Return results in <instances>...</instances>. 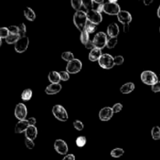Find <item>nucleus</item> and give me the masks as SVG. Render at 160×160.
Masks as SVG:
<instances>
[{
	"label": "nucleus",
	"mask_w": 160,
	"mask_h": 160,
	"mask_svg": "<svg viewBox=\"0 0 160 160\" xmlns=\"http://www.w3.org/2000/svg\"><path fill=\"white\" fill-rule=\"evenodd\" d=\"M88 21V20L87 12L83 10H78L75 12L73 15V23L81 32L85 30Z\"/></svg>",
	"instance_id": "obj_1"
},
{
	"label": "nucleus",
	"mask_w": 160,
	"mask_h": 160,
	"mask_svg": "<svg viewBox=\"0 0 160 160\" xmlns=\"http://www.w3.org/2000/svg\"><path fill=\"white\" fill-rule=\"evenodd\" d=\"M141 79L144 84L151 86H152L153 84L159 81L157 75L156 74V73L151 71V70H145V71L142 72V74H141Z\"/></svg>",
	"instance_id": "obj_2"
},
{
	"label": "nucleus",
	"mask_w": 160,
	"mask_h": 160,
	"mask_svg": "<svg viewBox=\"0 0 160 160\" xmlns=\"http://www.w3.org/2000/svg\"><path fill=\"white\" fill-rule=\"evenodd\" d=\"M98 64L102 68L105 69V70H110L115 66L114 57H112L110 54H108V53L102 54V56L98 60Z\"/></svg>",
	"instance_id": "obj_3"
},
{
	"label": "nucleus",
	"mask_w": 160,
	"mask_h": 160,
	"mask_svg": "<svg viewBox=\"0 0 160 160\" xmlns=\"http://www.w3.org/2000/svg\"><path fill=\"white\" fill-rule=\"evenodd\" d=\"M52 113L54 117L59 121L66 122L68 120V114L65 108L61 105H56L52 108Z\"/></svg>",
	"instance_id": "obj_4"
},
{
	"label": "nucleus",
	"mask_w": 160,
	"mask_h": 160,
	"mask_svg": "<svg viewBox=\"0 0 160 160\" xmlns=\"http://www.w3.org/2000/svg\"><path fill=\"white\" fill-rule=\"evenodd\" d=\"M107 42V35H106V33L102 32V31H100V32L97 33L93 39V42L95 48H98L100 49H102L103 48H105L106 46Z\"/></svg>",
	"instance_id": "obj_5"
},
{
	"label": "nucleus",
	"mask_w": 160,
	"mask_h": 160,
	"mask_svg": "<svg viewBox=\"0 0 160 160\" xmlns=\"http://www.w3.org/2000/svg\"><path fill=\"white\" fill-rule=\"evenodd\" d=\"M66 69H67V71L69 73H72V74L78 73L82 69V62H81L80 59H74L70 61V62H68Z\"/></svg>",
	"instance_id": "obj_6"
},
{
	"label": "nucleus",
	"mask_w": 160,
	"mask_h": 160,
	"mask_svg": "<svg viewBox=\"0 0 160 160\" xmlns=\"http://www.w3.org/2000/svg\"><path fill=\"white\" fill-rule=\"evenodd\" d=\"M28 45H29V38L27 36H24L20 38L18 42L14 45V48L17 52L23 53L28 49Z\"/></svg>",
	"instance_id": "obj_7"
},
{
	"label": "nucleus",
	"mask_w": 160,
	"mask_h": 160,
	"mask_svg": "<svg viewBox=\"0 0 160 160\" xmlns=\"http://www.w3.org/2000/svg\"><path fill=\"white\" fill-rule=\"evenodd\" d=\"M120 11H121L120 6L117 3L107 2L104 4V12H106L108 15L117 16Z\"/></svg>",
	"instance_id": "obj_8"
},
{
	"label": "nucleus",
	"mask_w": 160,
	"mask_h": 160,
	"mask_svg": "<svg viewBox=\"0 0 160 160\" xmlns=\"http://www.w3.org/2000/svg\"><path fill=\"white\" fill-rule=\"evenodd\" d=\"M15 114L16 118L18 119L19 120H26L27 115H28V109H27L26 106L23 103H19L15 107Z\"/></svg>",
	"instance_id": "obj_9"
},
{
	"label": "nucleus",
	"mask_w": 160,
	"mask_h": 160,
	"mask_svg": "<svg viewBox=\"0 0 160 160\" xmlns=\"http://www.w3.org/2000/svg\"><path fill=\"white\" fill-rule=\"evenodd\" d=\"M54 148L59 154L66 156L68 152V145L66 143L65 141L62 139H57L54 143Z\"/></svg>",
	"instance_id": "obj_10"
},
{
	"label": "nucleus",
	"mask_w": 160,
	"mask_h": 160,
	"mask_svg": "<svg viewBox=\"0 0 160 160\" xmlns=\"http://www.w3.org/2000/svg\"><path fill=\"white\" fill-rule=\"evenodd\" d=\"M87 17L88 21L98 25L102 21V16L96 9H92L87 12Z\"/></svg>",
	"instance_id": "obj_11"
},
{
	"label": "nucleus",
	"mask_w": 160,
	"mask_h": 160,
	"mask_svg": "<svg viewBox=\"0 0 160 160\" xmlns=\"http://www.w3.org/2000/svg\"><path fill=\"white\" fill-rule=\"evenodd\" d=\"M113 114L114 112L113 110H112V108L107 106V107L102 108L99 111L98 117H99V119L102 121H108V120L112 118Z\"/></svg>",
	"instance_id": "obj_12"
},
{
	"label": "nucleus",
	"mask_w": 160,
	"mask_h": 160,
	"mask_svg": "<svg viewBox=\"0 0 160 160\" xmlns=\"http://www.w3.org/2000/svg\"><path fill=\"white\" fill-rule=\"evenodd\" d=\"M117 19L123 25L130 24V23L132 21V16L128 11L121 10L117 15Z\"/></svg>",
	"instance_id": "obj_13"
},
{
	"label": "nucleus",
	"mask_w": 160,
	"mask_h": 160,
	"mask_svg": "<svg viewBox=\"0 0 160 160\" xmlns=\"http://www.w3.org/2000/svg\"><path fill=\"white\" fill-rule=\"evenodd\" d=\"M62 90V85L60 84H51L47 86L45 92L47 95H56Z\"/></svg>",
	"instance_id": "obj_14"
},
{
	"label": "nucleus",
	"mask_w": 160,
	"mask_h": 160,
	"mask_svg": "<svg viewBox=\"0 0 160 160\" xmlns=\"http://www.w3.org/2000/svg\"><path fill=\"white\" fill-rule=\"evenodd\" d=\"M29 126L30 125L28 123V120H19V122L15 126V133H17V134H21V133L25 132Z\"/></svg>",
	"instance_id": "obj_15"
},
{
	"label": "nucleus",
	"mask_w": 160,
	"mask_h": 160,
	"mask_svg": "<svg viewBox=\"0 0 160 160\" xmlns=\"http://www.w3.org/2000/svg\"><path fill=\"white\" fill-rule=\"evenodd\" d=\"M120 33V28L116 23H110L107 28V34L110 38L117 37Z\"/></svg>",
	"instance_id": "obj_16"
},
{
	"label": "nucleus",
	"mask_w": 160,
	"mask_h": 160,
	"mask_svg": "<svg viewBox=\"0 0 160 160\" xmlns=\"http://www.w3.org/2000/svg\"><path fill=\"white\" fill-rule=\"evenodd\" d=\"M102 56V50L98 48H95L91 50L90 53H89L88 59L92 62H95V61L99 60Z\"/></svg>",
	"instance_id": "obj_17"
},
{
	"label": "nucleus",
	"mask_w": 160,
	"mask_h": 160,
	"mask_svg": "<svg viewBox=\"0 0 160 160\" xmlns=\"http://www.w3.org/2000/svg\"><path fill=\"white\" fill-rule=\"evenodd\" d=\"M25 136L28 138L34 141L38 136V129L35 126H29L25 131Z\"/></svg>",
	"instance_id": "obj_18"
},
{
	"label": "nucleus",
	"mask_w": 160,
	"mask_h": 160,
	"mask_svg": "<svg viewBox=\"0 0 160 160\" xmlns=\"http://www.w3.org/2000/svg\"><path fill=\"white\" fill-rule=\"evenodd\" d=\"M135 88V85L132 82H128L126 84H123L120 88V92L122 94H130L133 92Z\"/></svg>",
	"instance_id": "obj_19"
},
{
	"label": "nucleus",
	"mask_w": 160,
	"mask_h": 160,
	"mask_svg": "<svg viewBox=\"0 0 160 160\" xmlns=\"http://www.w3.org/2000/svg\"><path fill=\"white\" fill-rule=\"evenodd\" d=\"M48 79L52 84H59L61 81L59 72L51 71L48 75Z\"/></svg>",
	"instance_id": "obj_20"
},
{
	"label": "nucleus",
	"mask_w": 160,
	"mask_h": 160,
	"mask_svg": "<svg viewBox=\"0 0 160 160\" xmlns=\"http://www.w3.org/2000/svg\"><path fill=\"white\" fill-rule=\"evenodd\" d=\"M23 14H24V17H26L29 21H34L36 18L35 12H34V10L30 7L25 8L24 11H23Z\"/></svg>",
	"instance_id": "obj_21"
},
{
	"label": "nucleus",
	"mask_w": 160,
	"mask_h": 160,
	"mask_svg": "<svg viewBox=\"0 0 160 160\" xmlns=\"http://www.w3.org/2000/svg\"><path fill=\"white\" fill-rule=\"evenodd\" d=\"M20 38V34H9V35L6 38V43L9 44V45H12V44L15 45V44L18 42V40Z\"/></svg>",
	"instance_id": "obj_22"
},
{
	"label": "nucleus",
	"mask_w": 160,
	"mask_h": 160,
	"mask_svg": "<svg viewBox=\"0 0 160 160\" xmlns=\"http://www.w3.org/2000/svg\"><path fill=\"white\" fill-rule=\"evenodd\" d=\"M33 92L32 90L30 88H27L23 91L21 94V98L23 101H29L31 98H32Z\"/></svg>",
	"instance_id": "obj_23"
},
{
	"label": "nucleus",
	"mask_w": 160,
	"mask_h": 160,
	"mask_svg": "<svg viewBox=\"0 0 160 160\" xmlns=\"http://www.w3.org/2000/svg\"><path fill=\"white\" fill-rule=\"evenodd\" d=\"M124 154V150L121 148H116L111 151L110 155L113 158H120Z\"/></svg>",
	"instance_id": "obj_24"
},
{
	"label": "nucleus",
	"mask_w": 160,
	"mask_h": 160,
	"mask_svg": "<svg viewBox=\"0 0 160 160\" xmlns=\"http://www.w3.org/2000/svg\"><path fill=\"white\" fill-rule=\"evenodd\" d=\"M152 137L154 140L157 141L160 139V128L159 126H155L153 127L151 131Z\"/></svg>",
	"instance_id": "obj_25"
},
{
	"label": "nucleus",
	"mask_w": 160,
	"mask_h": 160,
	"mask_svg": "<svg viewBox=\"0 0 160 160\" xmlns=\"http://www.w3.org/2000/svg\"><path fill=\"white\" fill-rule=\"evenodd\" d=\"M80 40H81V43L84 45H85L88 42V41L90 40V39H89V33L86 30H84V31H83L82 32H81V35H80Z\"/></svg>",
	"instance_id": "obj_26"
},
{
	"label": "nucleus",
	"mask_w": 160,
	"mask_h": 160,
	"mask_svg": "<svg viewBox=\"0 0 160 160\" xmlns=\"http://www.w3.org/2000/svg\"><path fill=\"white\" fill-rule=\"evenodd\" d=\"M61 57L63 60L67 61V62H70L71 60L74 59V56H73L71 52H64L62 53Z\"/></svg>",
	"instance_id": "obj_27"
},
{
	"label": "nucleus",
	"mask_w": 160,
	"mask_h": 160,
	"mask_svg": "<svg viewBox=\"0 0 160 160\" xmlns=\"http://www.w3.org/2000/svg\"><path fill=\"white\" fill-rule=\"evenodd\" d=\"M86 142H87V138L84 136H79V137L77 138L76 145L79 148L84 147L86 145Z\"/></svg>",
	"instance_id": "obj_28"
},
{
	"label": "nucleus",
	"mask_w": 160,
	"mask_h": 160,
	"mask_svg": "<svg viewBox=\"0 0 160 160\" xmlns=\"http://www.w3.org/2000/svg\"><path fill=\"white\" fill-rule=\"evenodd\" d=\"M71 6L76 11L81 10L80 9L83 6L82 0H71Z\"/></svg>",
	"instance_id": "obj_29"
},
{
	"label": "nucleus",
	"mask_w": 160,
	"mask_h": 160,
	"mask_svg": "<svg viewBox=\"0 0 160 160\" xmlns=\"http://www.w3.org/2000/svg\"><path fill=\"white\" fill-rule=\"evenodd\" d=\"M117 37H112L108 39V42H107V45H106V47L108 48H113L114 47L117 45Z\"/></svg>",
	"instance_id": "obj_30"
},
{
	"label": "nucleus",
	"mask_w": 160,
	"mask_h": 160,
	"mask_svg": "<svg viewBox=\"0 0 160 160\" xmlns=\"http://www.w3.org/2000/svg\"><path fill=\"white\" fill-rule=\"evenodd\" d=\"M82 2H83V6H84V7L88 11L93 9V6H94L93 0H82Z\"/></svg>",
	"instance_id": "obj_31"
},
{
	"label": "nucleus",
	"mask_w": 160,
	"mask_h": 160,
	"mask_svg": "<svg viewBox=\"0 0 160 160\" xmlns=\"http://www.w3.org/2000/svg\"><path fill=\"white\" fill-rule=\"evenodd\" d=\"M95 29H96V24H95V23H92V22L90 21H88L87 25H86L85 28L86 31H87L89 34H91V33L95 32Z\"/></svg>",
	"instance_id": "obj_32"
},
{
	"label": "nucleus",
	"mask_w": 160,
	"mask_h": 160,
	"mask_svg": "<svg viewBox=\"0 0 160 160\" xmlns=\"http://www.w3.org/2000/svg\"><path fill=\"white\" fill-rule=\"evenodd\" d=\"M9 35V31L8 28H0V39L6 38Z\"/></svg>",
	"instance_id": "obj_33"
},
{
	"label": "nucleus",
	"mask_w": 160,
	"mask_h": 160,
	"mask_svg": "<svg viewBox=\"0 0 160 160\" xmlns=\"http://www.w3.org/2000/svg\"><path fill=\"white\" fill-rule=\"evenodd\" d=\"M73 128H74L77 131H81L84 128V123H83V122H81V120H75V121L73 122Z\"/></svg>",
	"instance_id": "obj_34"
},
{
	"label": "nucleus",
	"mask_w": 160,
	"mask_h": 160,
	"mask_svg": "<svg viewBox=\"0 0 160 160\" xmlns=\"http://www.w3.org/2000/svg\"><path fill=\"white\" fill-rule=\"evenodd\" d=\"M19 28V34H20V38L21 37H24L25 34L27 32V28H26V25L24 23H20V25L18 26Z\"/></svg>",
	"instance_id": "obj_35"
},
{
	"label": "nucleus",
	"mask_w": 160,
	"mask_h": 160,
	"mask_svg": "<svg viewBox=\"0 0 160 160\" xmlns=\"http://www.w3.org/2000/svg\"><path fill=\"white\" fill-rule=\"evenodd\" d=\"M24 143H25V145H26V147L28 148V149H33V148H34V141L31 140V139H29L28 138H26L24 140Z\"/></svg>",
	"instance_id": "obj_36"
},
{
	"label": "nucleus",
	"mask_w": 160,
	"mask_h": 160,
	"mask_svg": "<svg viewBox=\"0 0 160 160\" xmlns=\"http://www.w3.org/2000/svg\"><path fill=\"white\" fill-rule=\"evenodd\" d=\"M59 75H60L61 81H67L70 79V74L67 71H60Z\"/></svg>",
	"instance_id": "obj_37"
},
{
	"label": "nucleus",
	"mask_w": 160,
	"mask_h": 160,
	"mask_svg": "<svg viewBox=\"0 0 160 160\" xmlns=\"http://www.w3.org/2000/svg\"><path fill=\"white\" fill-rule=\"evenodd\" d=\"M123 109V105L121 103H116L113 106H112V110H113L114 113H118L120 111Z\"/></svg>",
	"instance_id": "obj_38"
},
{
	"label": "nucleus",
	"mask_w": 160,
	"mask_h": 160,
	"mask_svg": "<svg viewBox=\"0 0 160 160\" xmlns=\"http://www.w3.org/2000/svg\"><path fill=\"white\" fill-rule=\"evenodd\" d=\"M123 61H124V59H123V57L122 56H117L116 57H114V62H115V65H122V64L123 63Z\"/></svg>",
	"instance_id": "obj_39"
},
{
	"label": "nucleus",
	"mask_w": 160,
	"mask_h": 160,
	"mask_svg": "<svg viewBox=\"0 0 160 160\" xmlns=\"http://www.w3.org/2000/svg\"><path fill=\"white\" fill-rule=\"evenodd\" d=\"M9 34H19V28L18 26H10L9 27Z\"/></svg>",
	"instance_id": "obj_40"
},
{
	"label": "nucleus",
	"mask_w": 160,
	"mask_h": 160,
	"mask_svg": "<svg viewBox=\"0 0 160 160\" xmlns=\"http://www.w3.org/2000/svg\"><path fill=\"white\" fill-rule=\"evenodd\" d=\"M152 91L153 92H155V93H157V92H160V81L156 82V84L152 86Z\"/></svg>",
	"instance_id": "obj_41"
},
{
	"label": "nucleus",
	"mask_w": 160,
	"mask_h": 160,
	"mask_svg": "<svg viewBox=\"0 0 160 160\" xmlns=\"http://www.w3.org/2000/svg\"><path fill=\"white\" fill-rule=\"evenodd\" d=\"M84 46H85L86 48H88V49H91V50L93 49V48H95V45H94L93 41H91V40H89L88 42V43L86 44V45H84Z\"/></svg>",
	"instance_id": "obj_42"
},
{
	"label": "nucleus",
	"mask_w": 160,
	"mask_h": 160,
	"mask_svg": "<svg viewBox=\"0 0 160 160\" xmlns=\"http://www.w3.org/2000/svg\"><path fill=\"white\" fill-rule=\"evenodd\" d=\"M62 160H75V156L73 154L66 155Z\"/></svg>",
	"instance_id": "obj_43"
},
{
	"label": "nucleus",
	"mask_w": 160,
	"mask_h": 160,
	"mask_svg": "<svg viewBox=\"0 0 160 160\" xmlns=\"http://www.w3.org/2000/svg\"><path fill=\"white\" fill-rule=\"evenodd\" d=\"M28 123H29L30 126H34L36 123V122H37V120H36V119L34 118V117H31V118L28 119Z\"/></svg>",
	"instance_id": "obj_44"
},
{
	"label": "nucleus",
	"mask_w": 160,
	"mask_h": 160,
	"mask_svg": "<svg viewBox=\"0 0 160 160\" xmlns=\"http://www.w3.org/2000/svg\"><path fill=\"white\" fill-rule=\"evenodd\" d=\"M96 10L98 11V12H100V13H102V12H104V4H103V3H102V4H98Z\"/></svg>",
	"instance_id": "obj_45"
},
{
	"label": "nucleus",
	"mask_w": 160,
	"mask_h": 160,
	"mask_svg": "<svg viewBox=\"0 0 160 160\" xmlns=\"http://www.w3.org/2000/svg\"><path fill=\"white\" fill-rule=\"evenodd\" d=\"M129 28H130V24L123 25V32L128 33V31H129Z\"/></svg>",
	"instance_id": "obj_46"
},
{
	"label": "nucleus",
	"mask_w": 160,
	"mask_h": 160,
	"mask_svg": "<svg viewBox=\"0 0 160 160\" xmlns=\"http://www.w3.org/2000/svg\"><path fill=\"white\" fill-rule=\"evenodd\" d=\"M153 1H154V0H144V4H145V6H149L151 3H152Z\"/></svg>",
	"instance_id": "obj_47"
},
{
	"label": "nucleus",
	"mask_w": 160,
	"mask_h": 160,
	"mask_svg": "<svg viewBox=\"0 0 160 160\" xmlns=\"http://www.w3.org/2000/svg\"><path fill=\"white\" fill-rule=\"evenodd\" d=\"M94 2L97 3V4H102V3H103V2H104V0H93Z\"/></svg>",
	"instance_id": "obj_48"
},
{
	"label": "nucleus",
	"mask_w": 160,
	"mask_h": 160,
	"mask_svg": "<svg viewBox=\"0 0 160 160\" xmlns=\"http://www.w3.org/2000/svg\"><path fill=\"white\" fill-rule=\"evenodd\" d=\"M157 16H158V17H159V18L160 19V5H159V8H158V9H157Z\"/></svg>",
	"instance_id": "obj_49"
},
{
	"label": "nucleus",
	"mask_w": 160,
	"mask_h": 160,
	"mask_svg": "<svg viewBox=\"0 0 160 160\" xmlns=\"http://www.w3.org/2000/svg\"><path fill=\"white\" fill-rule=\"evenodd\" d=\"M118 0H109V2H112V3H117V2Z\"/></svg>",
	"instance_id": "obj_50"
},
{
	"label": "nucleus",
	"mask_w": 160,
	"mask_h": 160,
	"mask_svg": "<svg viewBox=\"0 0 160 160\" xmlns=\"http://www.w3.org/2000/svg\"><path fill=\"white\" fill-rule=\"evenodd\" d=\"M159 32H160V28H159Z\"/></svg>",
	"instance_id": "obj_51"
}]
</instances>
